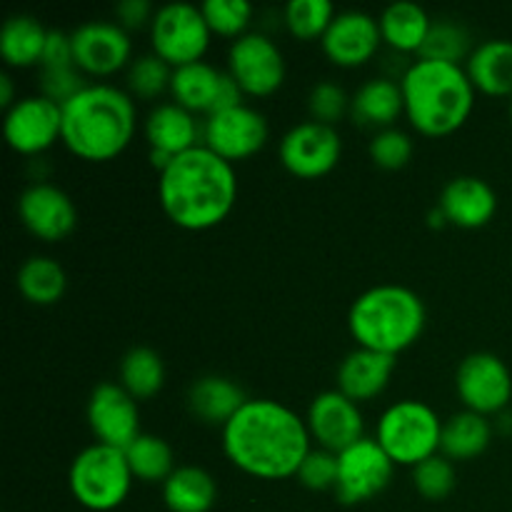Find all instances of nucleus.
Segmentation results:
<instances>
[{"mask_svg": "<svg viewBox=\"0 0 512 512\" xmlns=\"http://www.w3.org/2000/svg\"><path fill=\"white\" fill-rule=\"evenodd\" d=\"M225 458L258 480L295 478L313 450L308 423L288 405L270 398H248L223 428Z\"/></svg>", "mask_w": 512, "mask_h": 512, "instance_id": "nucleus-1", "label": "nucleus"}, {"mask_svg": "<svg viewBox=\"0 0 512 512\" xmlns=\"http://www.w3.org/2000/svg\"><path fill=\"white\" fill-rule=\"evenodd\" d=\"M158 200L168 220L190 233H203L223 223L238 200L235 165L198 145L175 155L160 173Z\"/></svg>", "mask_w": 512, "mask_h": 512, "instance_id": "nucleus-2", "label": "nucleus"}, {"mask_svg": "<svg viewBox=\"0 0 512 512\" xmlns=\"http://www.w3.org/2000/svg\"><path fill=\"white\" fill-rule=\"evenodd\" d=\"M135 128V98L118 85L88 83L63 105V145L88 163H108L125 153Z\"/></svg>", "mask_w": 512, "mask_h": 512, "instance_id": "nucleus-3", "label": "nucleus"}, {"mask_svg": "<svg viewBox=\"0 0 512 512\" xmlns=\"http://www.w3.org/2000/svg\"><path fill=\"white\" fill-rule=\"evenodd\" d=\"M405 118L425 138H445L468 123L475 108V85L455 63L418 58L400 78Z\"/></svg>", "mask_w": 512, "mask_h": 512, "instance_id": "nucleus-4", "label": "nucleus"}, {"mask_svg": "<svg viewBox=\"0 0 512 512\" xmlns=\"http://www.w3.org/2000/svg\"><path fill=\"white\" fill-rule=\"evenodd\" d=\"M348 328L358 348L398 358L423 335L425 303L405 285H375L350 305Z\"/></svg>", "mask_w": 512, "mask_h": 512, "instance_id": "nucleus-5", "label": "nucleus"}, {"mask_svg": "<svg viewBox=\"0 0 512 512\" xmlns=\"http://www.w3.org/2000/svg\"><path fill=\"white\" fill-rule=\"evenodd\" d=\"M125 450L93 443L80 450L70 463L68 485L78 505L90 512H110L128 500L133 488Z\"/></svg>", "mask_w": 512, "mask_h": 512, "instance_id": "nucleus-6", "label": "nucleus"}, {"mask_svg": "<svg viewBox=\"0 0 512 512\" xmlns=\"http://www.w3.org/2000/svg\"><path fill=\"white\" fill-rule=\"evenodd\" d=\"M443 420L420 400H398L380 415L375 440L388 453L395 468H410L440 453Z\"/></svg>", "mask_w": 512, "mask_h": 512, "instance_id": "nucleus-7", "label": "nucleus"}, {"mask_svg": "<svg viewBox=\"0 0 512 512\" xmlns=\"http://www.w3.org/2000/svg\"><path fill=\"white\" fill-rule=\"evenodd\" d=\"M210 30L203 10L190 3H168L155 10L150 23V45L153 53L170 68L200 63L210 48Z\"/></svg>", "mask_w": 512, "mask_h": 512, "instance_id": "nucleus-8", "label": "nucleus"}, {"mask_svg": "<svg viewBox=\"0 0 512 512\" xmlns=\"http://www.w3.org/2000/svg\"><path fill=\"white\" fill-rule=\"evenodd\" d=\"M228 73L243 95L268 98L285 83V55L265 33H245L230 45Z\"/></svg>", "mask_w": 512, "mask_h": 512, "instance_id": "nucleus-9", "label": "nucleus"}, {"mask_svg": "<svg viewBox=\"0 0 512 512\" xmlns=\"http://www.w3.org/2000/svg\"><path fill=\"white\" fill-rule=\"evenodd\" d=\"M278 155L290 175L300 180H315L328 175L340 163L343 140L333 125L305 120L283 135Z\"/></svg>", "mask_w": 512, "mask_h": 512, "instance_id": "nucleus-10", "label": "nucleus"}, {"mask_svg": "<svg viewBox=\"0 0 512 512\" xmlns=\"http://www.w3.org/2000/svg\"><path fill=\"white\" fill-rule=\"evenodd\" d=\"M395 463L375 438H363L338 453V485L335 495L343 505H360L378 498L390 485Z\"/></svg>", "mask_w": 512, "mask_h": 512, "instance_id": "nucleus-11", "label": "nucleus"}, {"mask_svg": "<svg viewBox=\"0 0 512 512\" xmlns=\"http://www.w3.org/2000/svg\"><path fill=\"white\" fill-rule=\"evenodd\" d=\"M455 390L470 413L500 415L512 400V375L498 355L470 353L455 373Z\"/></svg>", "mask_w": 512, "mask_h": 512, "instance_id": "nucleus-12", "label": "nucleus"}, {"mask_svg": "<svg viewBox=\"0 0 512 512\" xmlns=\"http://www.w3.org/2000/svg\"><path fill=\"white\" fill-rule=\"evenodd\" d=\"M270 138L268 120L250 105L208 115L203 123V145L228 163H240L265 148Z\"/></svg>", "mask_w": 512, "mask_h": 512, "instance_id": "nucleus-13", "label": "nucleus"}, {"mask_svg": "<svg viewBox=\"0 0 512 512\" xmlns=\"http://www.w3.org/2000/svg\"><path fill=\"white\" fill-rule=\"evenodd\" d=\"M5 140L18 155H40L63 140V105L45 95H25L5 110Z\"/></svg>", "mask_w": 512, "mask_h": 512, "instance_id": "nucleus-14", "label": "nucleus"}, {"mask_svg": "<svg viewBox=\"0 0 512 512\" xmlns=\"http://www.w3.org/2000/svg\"><path fill=\"white\" fill-rule=\"evenodd\" d=\"M75 68L85 78H110L133 63V40L128 30L110 20H90L73 33Z\"/></svg>", "mask_w": 512, "mask_h": 512, "instance_id": "nucleus-15", "label": "nucleus"}, {"mask_svg": "<svg viewBox=\"0 0 512 512\" xmlns=\"http://www.w3.org/2000/svg\"><path fill=\"white\" fill-rule=\"evenodd\" d=\"M305 423H308L313 443L330 453H343L365 438L363 410L358 403L345 398L340 390H325L315 395Z\"/></svg>", "mask_w": 512, "mask_h": 512, "instance_id": "nucleus-16", "label": "nucleus"}, {"mask_svg": "<svg viewBox=\"0 0 512 512\" xmlns=\"http://www.w3.org/2000/svg\"><path fill=\"white\" fill-rule=\"evenodd\" d=\"M20 223L43 243L65 240L78 225L73 198L53 183H33L18 198Z\"/></svg>", "mask_w": 512, "mask_h": 512, "instance_id": "nucleus-17", "label": "nucleus"}, {"mask_svg": "<svg viewBox=\"0 0 512 512\" xmlns=\"http://www.w3.org/2000/svg\"><path fill=\"white\" fill-rule=\"evenodd\" d=\"M320 45L325 58L338 68H360L378 55L383 33L375 15L365 10H343L333 18Z\"/></svg>", "mask_w": 512, "mask_h": 512, "instance_id": "nucleus-18", "label": "nucleus"}, {"mask_svg": "<svg viewBox=\"0 0 512 512\" xmlns=\"http://www.w3.org/2000/svg\"><path fill=\"white\" fill-rule=\"evenodd\" d=\"M88 425L98 443L125 450L140 435L138 400L120 383H100L88 400Z\"/></svg>", "mask_w": 512, "mask_h": 512, "instance_id": "nucleus-19", "label": "nucleus"}, {"mask_svg": "<svg viewBox=\"0 0 512 512\" xmlns=\"http://www.w3.org/2000/svg\"><path fill=\"white\" fill-rule=\"evenodd\" d=\"M438 208L448 218V225L463 230L485 228L495 218L498 195L485 180L475 175H458L443 188Z\"/></svg>", "mask_w": 512, "mask_h": 512, "instance_id": "nucleus-20", "label": "nucleus"}, {"mask_svg": "<svg viewBox=\"0 0 512 512\" xmlns=\"http://www.w3.org/2000/svg\"><path fill=\"white\" fill-rule=\"evenodd\" d=\"M395 355L375 353L368 348H355L343 358L338 368V388L353 403H370L388 390L395 373Z\"/></svg>", "mask_w": 512, "mask_h": 512, "instance_id": "nucleus-21", "label": "nucleus"}, {"mask_svg": "<svg viewBox=\"0 0 512 512\" xmlns=\"http://www.w3.org/2000/svg\"><path fill=\"white\" fill-rule=\"evenodd\" d=\"M145 140L150 150H160L168 155L188 153L203 145V125L195 120V113L185 110L178 103H160L145 118Z\"/></svg>", "mask_w": 512, "mask_h": 512, "instance_id": "nucleus-22", "label": "nucleus"}, {"mask_svg": "<svg viewBox=\"0 0 512 512\" xmlns=\"http://www.w3.org/2000/svg\"><path fill=\"white\" fill-rule=\"evenodd\" d=\"M248 403L243 388L223 375H203L188 390V410L195 420L223 430Z\"/></svg>", "mask_w": 512, "mask_h": 512, "instance_id": "nucleus-23", "label": "nucleus"}, {"mask_svg": "<svg viewBox=\"0 0 512 512\" xmlns=\"http://www.w3.org/2000/svg\"><path fill=\"white\" fill-rule=\"evenodd\" d=\"M405 115L403 88L393 78H370L350 95V118L363 128L388 130Z\"/></svg>", "mask_w": 512, "mask_h": 512, "instance_id": "nucleus-24", "label": "nucleus"}, {"mask_svg": "<svg viewBox=\"0 0 512 512\" xmlns=\"http://www.w3.org/2000/svg\"><path fill=\"white\" fill-rule=\"evenodd\" d=\"M465 70L480 93L512 98V40L495 38L480 43L470 53Z\"/></svg>", "mask_w": 512, "mask_h": 512, "instance_id": "nucleus-25", "label": "nucleus"}, {"mask_svg": "<svg viewBox=\"0 0 512 512\" xmlns=\"http://www.w3.org/2000/svg\"><path fill=\"white\" fill-rule=\"evenodd\" d=\"M223 78V70L205 63V60L175 68L173 80H170L173 103L183 105L190 113L213 115L215 108H218V95L220 88H223Z\"/></svg>", "mask_w": 512, "mask_h": 512, "instance_id": "nucleus-26", "label": "nucleus"}, {"mask_svg": "<svg viewBox=\"0 0 512 512\" xmlns=\"http://www.w3.org/2000/svg\"><path fill=\"white\" fill-rule=\"evenodd\" d=\"M378 23L380 33H383V43L390 50L403 55H420L425 40H428L430 28H433V20H430L428 10L420 8L418 3H408V0L388 5L380 13Z\"/></svg>", "mask_w": 512, "mask_h": 512, "instance_id": "nucleus-27", "label": "nucleus"}, {"mask_svg": "<svg viewBox=\"0 0 512 512\" xmlns=\"http://www.w3.org/2000/svg\"><path fill=\"white\" fill-rule=\"evenodd\" d=\"M50 30L35 15H10L0 28V55L8 68H33L43 63Z\"/></svg>", "mask_w": 512, "mask_h": 512, "instance_id": "nucleus-28", "label": "nucleus"}, {"mask_svg": "<svg viewBox=\"0 0 512 512\" xmlns=\"http://www.w3.org/2000/svg\"><path fill=\"white\" fill-rule=\"evenodd\" d=\"M493 440V425L485 415L463 413L450 415L443 420V435H440V455H445L453 463H468L480 458L490 448Z\"/></svg>", "mask_w": 512, "mask_h": 512, "instance_id": "nucleus-29", "label": "nucleus"}, {"mask_svg": "<svg viewBox=\"0 0 512 512\" xmlns=\"http://www.w3.org/2000/svg\"><path fill=\"white\" fill-rule=\"evenodd\" d=\"M215 500V478L198 465H180L163 483V503L170 512H208Z\"/></svg>", "mask_w": 512, "mask_h": 512, "instance_id": "nucleus-30", "label": "nucleus"}, {"mask_svg": "<svg viewBox=\"0 0 512 512\" xmlns=\"http://www.w3.org/2000/svg\"><path fill=\"white\" fill-rule=\"evenodd\" d=\"M15 283H18L20 295L28 303L48 308V305H55L65 295L68 275H65L63 265L58 260L48 258V255H33V258L20 265Z\"/></svg>", "mask_w": 512, "mask_h": 512, "instance_id": "nucleus-31", "label": "nucleus"}, {"mask_svg": "<svg viewBox=\"0 0 512 512\" xmlns=\"http://www.w3.org/2000/svg\"><path fill=\"white\" fill-rule=\"evenodd\" d=\"M165 385V365L155 350L133 348L120 360V388L138 403L155 398Z\"/></svg>", "mask_w": 512, "mask_h": 512, "instance_id": "nucleus-32", "label": "nucleus"}, {"mask_svg": "<svg viewBox=\"0 0 512 512\" xmlns=\"http://www.w3.org/2000/svg\"><path fill=\"white\" fill-rule=\"evenodd\" d=\"M125 458H128L130 473L140 483H165L175 473L173 448L160 435L140 433L125 448Z\"/></svg>", "mask_w": 512, "mask_h": 512, "instance_id": "nucleus-33", "label": "nucleus"}, {"mask_svg": "<svg viewBox=\"0 0 512 512\" xmlns=\"http://www.w3.org/2000/svg\"><path fill=\"white\" fill-rule=\"evenodd\" d=\"M335 8L330 0H290L283 10L285 28L298 40H323L330 23L335 18Z\"/></svg>", "mask_w": 512, "mask_h": 512, "instance_id": "nucleus-34", "label": "nucleus"}, {"mask_svg": "<svg viewBox=\"0 0 512 512\" xmlns=\"http://www.w3.org/2000/svg\"><path fill=\"white\" fill-rule=\"evenodd\" d=\"M173 68L155 53H145L133 58L128 68V93L135 100H155L163 93H170Z\"/></svg>", "mask_w": 512, "mask_h": 512, "instance_id": "nucleus-35", "label": "nucleus"}, {"mask_svg": "<svg viewBox=\"0 0 512 512\" xmlns=\"http://www.w3.org/2000/svg\"><path fill=\"white\" fill-rule=\"evenodd\" d=\"M470 33L458 23L450 20H440L430 28L428 40H425L420 58L425 60H440V63H455L460 65L465 58H470Z\"/></svg>", "mask_w": 512, "mask_h": 512, "instance_id": "nucleus-36", "label": "nucleus"}, {"mask_svg": "<svg viewBox=\"0 0 512 512\" xmlns=\"http://www.w3.org/2000/svg\"><path fill=\"white\" fill-rule=\"evenodd\" d=\"M200 10H203L213 35L233 40L248 33V25L253 20V5L248 0H205Z\"/></svg>", "mask_w": 512, "mask_h": 512, "instance_id": "nucleus-37", "label": "nucleus"}, {"mask_svg": "<svg viewBox=\"0 0 512 512\" xmlns=\"http://www.w3.org/2000/svg\"><path fill=\"white\" fill-rule=\"evenodd\" d=\"M413 485L425 500H445L458 485V473H455L453 460L445 455H433V458L423 460L420 465L413 468Z\"/></svg>", "mask_w": 512, "mask_h": 512, "instance_id": "nucleus-38", "label": "nucleus"}, {"mask_svg": "<svg viewBox=\"0 0 512 512\" xmlns=\"http://www.w3.org/2000/svg\"><path fill=\"white\" fill-rule=\"evenodd\" d=\"M370 160L383 170H403L413 160V138L405 130H380L370 140Z\"/></svg>", "mask_w": 512, "mask_h": 512, "instance_id": "nucleus-39", "label": "nucleus"}, {"mask_svg": "<svg viewBox=\"0 0 512 512\" xmlns=\"http://www.w3.org/2000/svg\"><path fill=\"white\" fill-rule=\"evenodd\" d=\"M310 120L323 125H338L350 113V95L333 80H320L308 95Z\"/></svg>", "mask_w": 512, "mask_h": 512, "instance_id": "nucleus-40", "label": "nucleus"}, {"mask_svg": "<svg viewBox=\"0 0 512 512\" xmlns=\"http://www.w3.org/2000/svg\"><path fill=\"white\" fill-rule=\"evenodd\" d=\"M300 485L308 490H335L338 485V453H330V450L313 448L308 453V458L300 465L298 475Z\"/></svg>", "mask_w": 512, "mask_h": 512, "instance_id": "nucleus-41", "label": "nucleus"}, {"mask_svg": "<svg viewBox=\"0 0 512 512\" xmlns=\"http://www.w3.org/2000/svg\"><path fill=\"white\" fill-rule=\"evenodd\" d=\"M38 85L40 95L55 100L58 105H65L88 83H85V75L75 65H70V68H40Z\"/></svg>", "mask_w": 512, "mask_h": 512, "instance_id": "nucleus-42", "label": "nucleus"}, {"mask_svg": "<svg viewBox=\"0 0 512 512\" xmlns=\"http://www.w3.org/2000/svg\"><path fill=\"white\" fill-rule=\"evenodd\" d=\"M70 65H75L73 35L63 30H50L40 68H70Z\"/></svg>", "mask_w": 512, "mask_h": 512, "instance_id": "nucleus-43", "label": "nucleus"}, {"mask_svg": "<svg viewBox=\"0 0 512 512\" xmlns=\"http://www.w3.org/2000/svg\"><path fill=\"white\" fill-rule=\"evenodd\" d=\"M155 10L148 0H123V3L115 5V23L123 30H138L153 23Z\"/></svg>", "mask_w": 512, "mask_h": 512, "instance_id": "nucleus-44", "label": "nucleus"}, {"mask_svg": "<svg viewBox=\"0 0 512 512\" xmlns=\"http://www.w3.org/2000/svg\"><path fill=\"white\" fill-rule=\"evenodd\" d=\"M15 103H18V98H15L13 78H10L8 73H3L0 75V105H3L5 110H10Z\"/></svg>", "mask_w": 512, "mask_h": 512, "instance_id": "nucleus-45", "label": "nucleus"}, {"mask_svg": "<svg viewBox=\"0 0 512 512\" xmlns=\"http://www.w3.org/2000/svg\"><path fill=\"white\" fill-rule=\"evenodd\" d=\"M428 220H430V228H443V225H448V218H445L443 210H440L438 205H435V208L430 210Z\"/></svg>", "mask_w": 512, "mask_h": 512, "instance_id": "nucleus-46", "label": "nucleus"}, {"mask_svg": "<svg viewBox=\"0 0 512 512\" xmlns=\"http://www.w3.org/2000/svg\"><path fill=\"white\" fill-rule=\"evenodd\" d=\"M510 120H512V98H510Z\"/></svg>", "mask_w": 512, "mask_h": 512, "instance_id": "nucleus-47", "label": "nucleus"}]
</instances>
